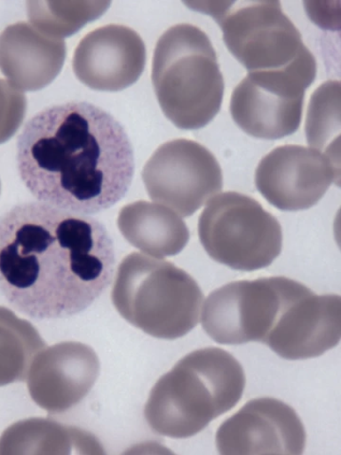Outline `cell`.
Returning <instances> with one entry per match:
<instances>
[{
  "label": "cell",
  "instance_id": "cell-19",
  "mask_svg": "<svg viewBox=\"0 0 341 455\" xmlns=\"http://www.w3.org/2000/svg\"><path fill=\"white\" fill-rule=\"evenodd\" d=\"M46 347L30 322L0 307V387L27 379L36 355Z\"/></svg>",
  "mask_w": 341,
  "mask_h": 455
},
{
  "label": "cell",
  "instance_id": "cell-10",
  "mask_svg": "<svg viewBox=\"0 0 341 455\" xmlns=\"http://www.w3.org/2000/svg\"><path fill=\"white\" fill-rule=\"evenodd\" d=\"M283 276L238 281L212 291L205 301L202 323L218 344L262 343L278 315Z\"/></svg>",
  "mask_w": 341,
  "mask_h": 455
},
{
  "label": "cell",
  "instance_id": "cell-18",
  "mask_svg": "<svg viewBox=\"0 0 341 455\" xmlns=\"http://www.w3.org/2000/svg\"><path fill=\"white\" fill-rule=\"evenodd\" d=\"M104 454L91 434L45 419L19 421L0 437V454L55 453Z\"/></svg>",
  "mask_w": 341,
  "mask_h": 455
},
{
  "label": "cell",
  "instance_id": "cell-17",
  "mask_svg": "<svg viewBox=\"0 0 341 455\" xmlns=\"http://www.w3.org/2000/svg\"><path fill=\"white\" fill-rule=\"evenodd\" d=\"M118 227L133 247L158 259L178 254L190 238L186 223L175 211L144 201L124 206Z\"/></svg>",
  "mask_w": 341,
  "mask_h": 455
},
{
  "label": "cell",
  "instance_id": "cell-13",
  "mask_svg": "<svg viewBox=\"0 0 341 455\" xmlns=\"http://www.w3.org/2000/svg\"><path fill=\"white\" fill-rule=\"evenodd\" d=\"M216 443L223 455H300L306 445L305 426L296 411L274 397L248 402L219 427Z\"/></svg>",
  "mask_w": 341,
  "mask_h": 455
},
{
  "label": "cell",
  "instance_id": "cell-20",
  "mask_svg": "<svg viewBox=\"0 0 341 455\" xmlns=\"http://www.w3.org/2000/svg\"><path fill=\"white\" fill-rule=\"evenodd\" d=\"M111 3L28 2V19L42 34L62 39L77 33L89 22L101 18Z\"/></svg>",
  "mask_w": 341,
  "mask_h": 455
},
{
  "label": "cell",
  "instance_id": "cell-7",
  "mask_svg": "<svg viewBox=\"0 0 341 455\" xmlns=\"http://www.w3.org/2000/svg\"><path fill=\"white\" fill-rule=\"evenodd\" d=\"M198 234L213 260L245 272L272 265L282 248L277 219L254 198L236 192L210 199L199 218Z\"/></svg>",
  "mask_w": 341,
  "mask_h": 455
},
{
  "label": "cell",
  "instance_id": "cell-22",
  "mask_svg": "<svg viewBox=\"0 0 341 455\" xmlns=\"http://www.w3.org/2000/svg\"><path fill=\"white\" fill-rule=\"evenodd\" d=\"M27 111V98L6 80L0 79V145L18 132Z\"/></svg>",
  "mask_w": 341,
  "mask_h": 455
},
{
  "label": "cell",
  "instance_id": "cell-11",
  "mask_svg": "<svg viewBox=\"0 0 341 455\" xmlns=\"http://www.w3.org/2000/svg\"><path fill=\"white\" fill-rule=\"evenodd\" d=\"M310 85L288 73L249 74L232 94L233 119L254 138L279 140L292 135L301 125Z\"/></svg>",
  "mask_w": 341,
  "mask_h": 455
},
{
  "label": "cell",
  "instance_id": "cell-3",
  "mask_svg": "<svg viewBox=\"0 0 341 455\" xmlns=\"http://www.w3.org/2000/svg\"><path fill=\"white\" fill-rule=\"evenodd\" d=\"M245 387L244 369L231 353L218 347L198 349L156 381L145 408L146 419L155 434L189 438L236 406Z\"/></svg>",
  "mask_w": 341,
  "mask_h": 455
},
{
  "label": "cell",
  "instance_id": "cell-12",
  "mask_svg": "<svg viewBox=\"0 0 341 455\" xmlns=\"http://www.w3.org/2000/svg\"><path fill=\"white\" fill-rule=\"evenodd\" d=\"M340 165L322 152L301 146L274 149L260 162L255 183L275 208L296 212L315 206L334 182L338 185Z\"/></svg>",
  "mask_w": 341,
  "mask_h": 455
},
{
  "label": "cell",
  "instance_id": "cell-16",
  "mask_svg": "<svg viewBox=\"0 0 341 455\" xmlns=\"http://www.w3.org/2000/svg\"><path fill=\"white\" fill-rule=\"evenodd\" d=\"M66 55L64 39L42 34L26 22L11 25L0 35V70L20 92L46 88L61 73Z\"/></svg>",
  "mask_w": 341,
  "mask_h": 455
},
{
  "label": "cell",
  "instance_id": "cell-14",
  "mask_svg": "<svg viewBox=\"0 0 341 455\" xmlns=\"http://www.w3.org/2000/svg\"><path fill=\"white\" fill-rule=\"evenodd\" d=\"M99 373L95 351L77 341H64L43 349L27 377L33 401L49 414H61L80 403Z\"/></svg>",
  "mask_w": 341,
  "mask_h": 455
},
{
  "label": "cell",
  "instance_id": "cell-5",
  "mask_svg": "<svg viewBox=\"0 0 341 455\" xmlns=\"http://www.w3.org/2000/svg\"><path fill=\"white\" fill-rule=\"evenodd\" d=\"M111 298L128 323L163 339L192 331L203 303L201 287L185 270L139 252L120 264Z\"/></svg>",
  "mask_w": 341,
  "mask_h": 455
},
{
  "label": "cell",
  "instance_id": "cell-21",
  "mask_svg": "<svg viewBox=\"0 0 341 455\" xmlns=\"http://www.w3.org/2000/svg\"><path fill=\"white\" fill-rule=\"evenodd\" d=\"M306 137L310 148L317 149L339 164L338 147L340 132V82L323 83L310 100Z\"/></svg>",
  "mask_w": 341,
  "mask_h": 455
},
{
  "label": "cell",
  "instance_id": "cell-15",
  "mask_svg": "<svg viewBox=\"0 0 341 455\" xmlns=\"http://www.w3.org/2000/svg\"><path fill=\"white\" fill-rule=\"evenodd\" d=\"M147 48L133 28L107 25L85 36L74 55V70L87 87L99 92H120L144 73Z\"/></svg>",
  "mask_w": 341,
  "mask_h": 455
},
{
  "label": "cell",
  "instance_id": "cell-1",
  "mask_svg": "<svg viewBox=\"0 0 341 455\" xmlns=\"http://www.w3.org/2000/svg\"><path fill=\"white\" fill-rule=\"evenodd\" d=\"M115 251L105 225L42 203L0 218V293L24 315H79L109 287Z\"/></svg>",
  "mask_w": 341,
  "mask_h": 455
},
{
  "label": "cell",
  "instance_id": "cell-23",
  "mask_svg": "<svg viewBox=\"0 0 341 455\" xmlns=\"http://www.w3.org/2000/svg\"><path fill=\"white\" fill-rule=\"evenodd\" d=\"M0 193H2V182H0Z\"/></svg>",
  "mask_w": 341,
  "mask_h": 455
},
{
  "label": "cell",
  "instance_id": "cell-8",
  "mask_svg": "<svg viewBox=\"0 0 341 455\" xmlns=\"http://www.w3.org/2000/svg\"><path fill=\"white\" fill-rule=\"evenodd\" d=\"M148 196L156 204L189 218L223 189L215 156L198 142L178 139L155 150L142 170Z\"/></svg>",
  "mask_w": 341,
  "mask_h": 455
},
{
  "label": "cell",
  "instance_id": "cell-9",
  "mask_svg": "<svg viewBox=\"0 0 341 455\" xmlns=\"http://www.w3.org/2000/svg\"><path fill=\"white\" fill-rule=\"evenodd\" d=\"M340 337V296L317 295L304 283L284 278L278 315L264 345L282 359L307 360L336 347Z\"/></svg>",
  "mask_w": 341,
  "mask_h": 455
},
{
  "label": "cell",
  "instance_id": "cell-2",
  "mask_svg": "<svg viewBox=\"0 0 341 455\" xmlns=\"http://www.w3.org/2000/svg\"><path fill=\"white\" fill-rule=\"evenodd\" d=\"M18 166L40 203L92 215L130 190L135 161L130 138L111 114L74 101L42 110L26 124Z\"/></svg>",
  "mask_w": 341,
  "mask_h": 455
},
{
  "label": "cell",
  "instance_id": "cell-4",
  "mask_svg": "<svg viewBox=\"0 0 341 455\" xmlns=\"http://www.w3.org/2000/svg\"><path fill=\"white\" fill-rule=\"evenodd\" d=\"M152 80L165 116L183 131L209 124L221 109L225 84L209 36L191 24L170 27L156 43Z\"/></svg>",
  "mask_w": 341,
  "mask_h": 455
},
{
  "label": "cell",
  "instance_id": "cell-6",
  "mask_svg": "<svg viewBox=\"0 0 341 455\" xmlns=\"http://www.w3.org/2000/svg\"><path fill=\"white\" fill-rule=\"evenodd\" d=\"M206 12L222 28L227 49L249 74L316 66L293 22L278 2L209 4Z\"/></svg>",
  "mask_w": 341,
  "mask_h": 455
}]
</instances>
